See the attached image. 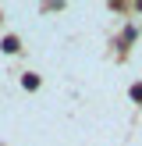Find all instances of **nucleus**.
Listing matches in <instances>:
<instances>
[{
	"instance_id": "obj_1",
	"label": "nucleus",
	"mask_w": 142,
	"mask_h": 146,
	"mask_svg": "<svg viewBox=\"0 0 142 146\" xmlns=\"http://www.w3.org/2000/svg\"><path fill=\"white\" fill-rule=\"evenodd\" d=\"M131 96H135V100H142V86H135V89H131Z\"/></svg>"
}]
</instances>
